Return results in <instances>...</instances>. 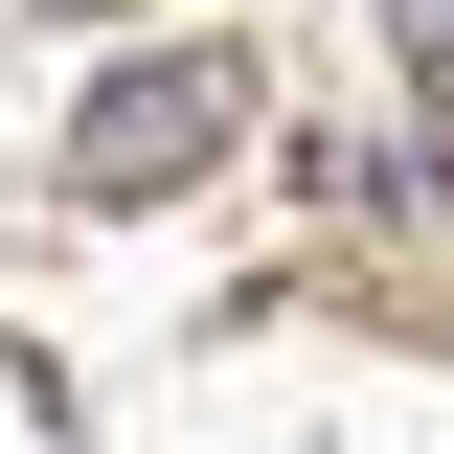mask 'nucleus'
Listing matches in <instances>:
<instances>
[{
	"label": "nucleus",
	"mask_w": 454,
	"mask_h": 454,
	"mask_svg": "<svg viewBox=\"0 0 454 454\" xmlns=\"http://www.w3.org/2000/svg\"><path fill=\"white\" fill-rule=\"evenodd\" d=\"M250 46H137V68H91V114H68V182L91 205H182V182H227L250 160Z\"/></svg>",
	"instance_id": "obj_1"
},
{
	"label": "nucleus",
	"mask_w": 454,
	"mask_h": 454,
	"mask_svg": "<svg viewBox=\"0 0 454 454\" xmlns=\"http://www.w3.org/2000/svg\"><path fill=\"white\" fill-rule=\"evenodd\" d=\"M387 23H409V68H432V91H454V0H387Z\"/></svg>",
	"instance_id": "obj_2"
},
{
	"label": "nucleus",
	"mask_w": 454,
	"mask_h": 454,
	"mask_svg": "<svg viewBox=\"0 0 454 454\" xmlns=\"http://www.w3.org/2000/svg\"><path fill=\"white\" fill-rule=\"evenodd\" d=\"M68 23H114V0H68Z\"/></svg>",
	"instance_id": "obj_3"
}]
</instances>
